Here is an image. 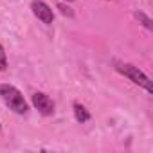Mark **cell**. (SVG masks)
I'll list each match as a JSON object with an SVG mask.
<instances>
[{
  "mask_svg": "<svg viewBox=\"0 0 153 153\" xmlns=\"http://www.w3.org/2000/svg\"><path fill=\"white\" fill-rule=\"evenodd\" d=\"M31 9H33L34 16H36L40 22H43L45 25H51V24L54 22V13H52L51 6L45 4L43 0H33V2H31Z\"/></svg>",
  "mask_w": 153,
  "mask_h": 153,
  "instance_id": "cell-3",
  "label": "cell"
},
{
  "mask_svg": "<svg viewBox=\"0 0 153 153\" xmlns=\"http://www.w3.org/2000/svg\"><path fill=\"white\" fill-rule=\"evenodd\" d=\"M6 68H7V56H6L4 47L0 45V72H4Z\"/></svg>",
  "mask_w": 153,
  "mask_h": 153,
  "instance_id": "cell-7",
  "label": "cell"
},
{
  "mask_svg": "<svg viewBox=\"0 0 153 153\" xmlns=\"http://www.w3.org/2000/svg\"><path fill=\"white\" fill-rule=\"evenodd\" d=\"M0 96H2L4 103L15 112V114H27L29 106L22 96V92L13 87V85H0Z\"/></svg>",
  "mask_w": 153,
  "mask_h": 153,
  "instance_id": "cell-1",
  "label": "cell"
},
{
  "mask_svg": "<svg viewBox=\"0 0 153 153\" xmlns=\"http://www.w3.org/2000/svg\"><path fill=\"white\" fill-rule=\"evenodd\" d=\"M58 9L61 11V15H67V16H72V15H74V13H72V9H70L68 6H65V4H59V6H58Z\"/></svg>",
  "mask_w": 153,
  "mask_h": 153,
  "instance_id": "cell-8",
  "label": "cell"
},
{
  "mask_svg": "<svg viewBox=\"0 0 153 153\" xmlns=\"http://www.w3.org/2000/svg\"><path fill=\"white\" fill-rule=\"evenodd\" d=\"M74 115H76V121H78V123H87L90 119L88 110L83 105H79V103H74Z\"/></svg>",
  "mask_w": 153,
  "mask_h": 153,
  "instance_id": "cell-5",
  "label": "cell"
},
{
  "mask_svg": "<svg viewBox=\"0 0 153 153\" xmlns=\"http://www.w3.org/2000/svg\"><path fill=\"white\" fill-rule=\"evenodd\" d=\"M117 70H119L123 76H126L130 81H133L135 85L142 87L148 94H151V92H153V88H151V79L148 78V76H146L139 67L130 65V63H121V65H117Z\"/></svg>",
  "mask_w": 153,
  "mask_h": 153,
  "instance_id": "cell-2",
  "label": "cell"
},
{
  "mask_svg": "<svg viewBox=\"0 0 153 153\" xmlns=\"http://www.w3.org/2000/svg\"><path fill=\"white\" fill-rule=\"evenodd\" d=\"M67 2H74V0H67Z\"/></svg>",
  "mask_w": 153,
  "mask_h": 153,
  "instance_id": "cell-9",
  "label": "cell"
},
{
  "mask_svg": "<svg viewBox=\"0 0 153 153\" xmlns=\"http://www.w3.org/2000/svg\"><path fill=\"white\" fill-rule=\"evenodd\" d=\"M33 105L34 108L42 114V115H52L54 114V103L49 96H45L43 92H36L33 94Z\"/></svg>",
  "mask_w": 153,
  "mask_h": 153,
  "instance_id": "cell-4",
  "label": "cell"
},
{
  "mask_svg": "<svg viewBox=\"0 0 153 153\" xmlns=\"http://www.w3.org/2000/svg\"><path fill=\"white\" fill-rule=\"evenodd\" d=\"M0 128H2V126H0Z\"/></svg>",
  "mask_w": 153,
  "mask_h": 153,
  "instance_id": "cell-10",
  "label": "cell"
},
{
  "mask_svg": "<svg viewBox=\"0 0 153 153\" xmlns=\"http://www.w3.org/2000/svg\"><path fill=\"white\" fill-rule=\"evenodd\" d=\"M135 16L139 18V22H140V24H142V25H144L146 29H149V31L153 29V20H151V18H149L148 15H144L142 11H137V13H135Z\"/></svg>",
  "mask_w": 153,
  "mask_h": 153,
  "instance_id": "cell-6",
  "label": "cell"
}]
</instances>
